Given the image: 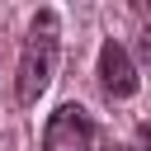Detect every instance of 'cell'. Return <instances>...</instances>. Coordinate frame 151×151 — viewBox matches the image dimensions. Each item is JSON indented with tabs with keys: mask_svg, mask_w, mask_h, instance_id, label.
I'll use <instances>...</instances> for the list:
<instances>
[{
	"mask_svg": "<svg viewBox=\"0 0 151 151\" xmlns=\"http://www.w3.org/2000/svg\"><path fill=\"white\" fill-rule=\"evenodd\" d=\"M104 151H127V146H113V142H109V146H104Z\"/></svg>",
	"mask_w": 151,
	"mask_h": 151,
	"instance_id": "8992f818",
	"label": "cell"
},
{
	"mask_svg": "<svg viewBox=\"0 0 151 151\" xmlns=\"http://www.w3.org/2000/svg\"><path fill=\"white\" fill-rule=\"evenodd\" d=\"M137 151H151V123L137 127Z\"/></svg>",
	"mask_w": 151,
	"mask_h": 151,
	"instance_id": "277c9868",
	"label": "cell"
},
{
	"mask_svg": "<svg viewBox=\"0 0 151 151\" xmlns=\"http://www.w3.org/2000/svg\"><path fill=\"white\" fill-rule=\"evenodd\" d=\"M137 85L142 80H137V66H132L127 47L113 42V38H104V47H99V90L109 99H132Z\"/></svg>",
	"mask_w": 151,
	"mask_h": 151,
	"instance_id": "3957f363",
	"label": "cell"
},
{
	"mask_svg": "<svg viewBox=\"0 0 151 151\" xmlns=\"http://www.w3.org/2000/svg\"><path fill=\"white\" fill-rule=\"evenodd\" d=\"M94 123L80 104H61L42 127V151H90Z\"/></svg>",
	"mask_w": 151,
	"mask_h": 151,
	"instance_id": "7a4b0ae2",
	"label": "cell"
},
{
	"mask_svg": "<svg viewBox=\"0 0 151 151\" xmlns=\"http://www.w3.org/2000/svg\"><path fill=\"white\" fill-rule=\"evenodd\" d=\"M137 19H142V24L151 28V5H137Z\"/></svg>",
	"mask_w": 151,
	"mask_h": 151,
	"instance_id": "5b68a950",
	"label": "cell"
},
{
	"mask_svg": "<svg viewBox=\"0 0 151 151\" xmlns=\"http://www.w3.org/2000/svg\"><path fill=\"white\" fill-rule=\"evenodd\" d=\"M57 52H61V14H57V9H38L33 24H28V38H24V52H19V80H14V94H19L24 109L38 104L42 90L52 85Z\"/></svg>",
	"mask_w": 151,
	"mask_h": 151,
	"instance_id": "6da1fadb",
	"label": "cell"
}]
</instances>
